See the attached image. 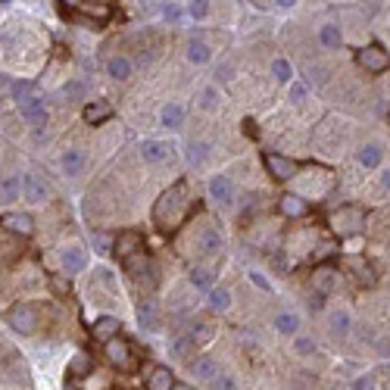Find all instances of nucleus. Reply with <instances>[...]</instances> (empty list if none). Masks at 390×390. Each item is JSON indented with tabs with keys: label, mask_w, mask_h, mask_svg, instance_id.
Returning a JSON list of instances; mask_svg holds the SVG:
<instances>
[{
	"label": "nucleus",
	"mask_w": 390,
	"mask_h": 390,
	"mask_svg": "<svg viewBox=\"0 0 390 390\" xmlns=\"http://www.w3.org/2000/svg\"><path fill=\"white\" fill-rule=\"evenodd\" d=\"M185 212H187V181L178 178L172 187H166L163 197L153 206V225H157L159 231H172V228H178V222L185 219Z\"/></svg>",
	"instance_id": "1"
},
{
	"label": "nucleus",
	"mask_w": 390,
	"mask_h": 390,
	"mask_svg": "<svg viewBox=\"0 0 390 390\" xmlns=\"http://www.w3.org/2000/svg\"><path fill=\"white\" fill-rule=\"evenodd\" d=\"M19 116L31 125V134H35V138H41V134L47 131V122H50L47 100L41 97V94H31L29 100H22V103H19Z\"/></svg>",
	"instance_id": "2"
},
{
	"label": "nucleus",
	"mask_w": 390,
	"mask_h": 390,
	"mask_svg": "<svg viewBox=\"0 0 390 390\" xmlns=\"http://www.w3.org/2000/svg\"><path fill=\"white\" fill-rule=\"evenodd\" d=\"M3 319H6V325H10L16 334H35V328H38V309L31 306V303H16V306L6 309Z\"/></svg>",
	"instance_id": "3"
},
{
	"label": "nucleus",
	"mask_w": 390,
	"mask_h": 390,
	"mask_svg": "<svg viewBox=\"0 0 390 390\" xmlns=\"http://www.w3.org/2000/svg\"><path fill=\"white\" fill-rule=\"evenodd\" d=\"M362 225H366V212L356 210V206H344L340 212L331 216V228H334V234H340V238H353V234H359Z\"/></svg>",
	"instance_id": "4"
},
{
	"label": "nucleus",
	"mask_w": 390,
	"mask_h": 390,
	"mask_svg": "<svg viewBox=\"0 0 390 390\" xmlns=\"http://www.w3.org/2000/svg\"><path fill=\"white\" fill-rule=\"evenodd\" d=\"M22 200L31 206H41L50 200V185L41 172H25L22 175Z\"/></svg>",
	"instance_id": "5"
},
{
	"label": "nucleus",
	"mask_w": 390,
	"mask_h": 390,
	"mask_svg": "<svg viewBox=\"0 0 390 390\" xmlns=\"http://www.w3.org/2000/svg\"><path fill=\"white\" fill-rule=\"evenodd\" d=\"M356 63H359L366 72L378 75V72H384L390 66V53L381 44H366V47H359V50H356Z\"/></svg>",
	"instance_id": "6"
},
{
	"label": "nucleus",
	"mask_w": 390,
	"mask_h": 390,
	"mask_svg": "<svg viewBox=\"0 0 390 390\" xmlns=\"http://www.w3.org/2000/svg\"><path fill=\"white\" fill-rule=\"evenodd\" d=\"M138 153L147 166H163V163H169V157H172V144L163 138H144L138 144Z\"/></svg>",
	"instance_id": "7"
},
{
	"label": "nucleus",
	"mask_w": 390,
	"mask_h": 390,
	"mask_svg": "<svg viewBox=\"0 0 390 390\" xmlns=\"http://www.w3.org/2000/svg\"><path fill=\"white\" fill-rule=\"evenodd\" d=\"M210 200L216 206H222V210H228V206L238 200V187H234V181L228 178L225 172H219L210 178Z\"/></svg>",
	"instance_id": "8"
},
{
	"label": "nucleus",
	"mask_w": 390,
	"mask_h": 390,
	"mask_svg": "<svg viewBox=\"0 0 390 390\" xmlns=\"http://www.w3.org/2000/svg\"><path fill=\"white\" fill-rule=\"evenodd\" d=\"M262 163H266V169H268V175H272L275 181L297 178V169H300L291 157H281V153H266V157H262Z\"/></svg>",
	"instance_id": "9"
},
{
	"label": "nucleus",
	"mask_w": 390,
	"mask_h": 390,
	"mask_svg": "<svg viewBox=\"0 0 390 390\" xmlns=\"http://www.w3.org/2000/svg\"><path fill=\"white\" fill-rule=\"evenodd\" d=\"M59 266H63V275H78L85 272L87 266V250L82 244H66L59 250Z\"/></svg>",
	"instance_id": "10"
},
{
	"label": "nucleus",
	"mask_w": 390,
	"mask_h": 390,
	"mask_svg": "<svg viewBox=\"0 0 390 390\" xmlns=\"http://www.w3.org/2000/svg\"><path fill=\"white\" fill-rule=\"evenodd\" d=\"M103 72L113 78V82H131V75H134V59L125 57V53H113V57H106Z\"/></svg>",
	"instance_id": "11"
},
{
	"label": "nucleus",
	"mask_w": 390,
	"mask_h": 390,
	"mask_svg": "<svg viewBox=\"0 0 390 390\" xmlns=\"http://www.w3.org/2000/svg\"><path fill=\"white\" fill-rule=\"evenodd\" d=\"M185 59L191 66L212 63V44L206 41V38H200V35H191V38H187V44H185Z\"/></svg>",
	"instance_id": "12"
},
{
	"label": "nucleus",
	"mask_w": 390,
	"mask_h": 390,
	"mask_svg": "<svg viewBox=\"0 0 390 390\" xmlns=\"http://www.w3.org/2000/svg\"><path fill=\"white\" fill-rule=\"evenodd\" d=\"M87 166V157L82 147H66L63 153H59V172L66 175V178H78V175L85 172Z\"/></svg>",
	"instance_id": "13"
},
{
	"label": "nucleus",
	"mask_w": 390,
	"mask_h": 390,
	"mask_svg": "<svg viewBox=\"0 0 390 390\" xmlns=\"http://www.w3.org/2000/svg\"><path fill=\"white\" fill-rule=\"evenodd\" d=\"M328 331H331L334 340H347L349 331H353V315H349L347 306H334L328 312Z\"/></svg>",
	"instance_id": "14"
},
{
	"label": "nucleus",
	"mask_w": 390,
	"mask_h": 390,
	"mask_svg": "<svg viewBox=\"0 0 390 390\" xmlns=\"http://www.w3.org/2000/svg\"><path fill=\"white\" fill-rule=\"evenodd\" d=\"M138 325L150 334H157L163 328V312H159L157 300H140L138 303Z\"/></svg>",
	"instance_id": "15"
},
{
	"label": "nucleus",
	"mask_w": 390,
	"mask_h": 390,
	"mask_svg": "<svg viewBox=\"0 0 390 390\" xmlns=\"http://www.w3.org/2000/svg\"><path fill=\"white\" fill-rule=\"evenodd\" d=\"M210 157H212V144L206 138H194V140H187V147H185V159H187V166L191 169H203L206 163H210Z\"/></svg>",
	"instance_id": "16"
},
{
	"label": "nucleus",
	"mask_w": 390,
	"mask_h": 390,
	"mask_svg": "<svg viewBox=\"0 0 390 390\" xmlns=\"http://www.w3.org/2000/svg\"><path fill=\"white\" fill-rule=\"evenodd\" d=\"M200 253H203V257H222V253H225V234L219 231L216 225H206L203 231H200Z\"/></svg>",
	"instance_id": "17"
},
{
	"label": "nucleus",
	"mask_w": 390,
	"mask_h": 390,
	"mask_svg": "<svg viewBox=\"0 0 390 390\" xmlns=\"http://www.w3.org/2000/svg\"><path fill=\"white\" fill-rule=\"evenodd\" d=\"M103 347H106V359H110L116 368H131V344L122 338V334L113 338V340H106Z\"/></svg>",
	"instance_id": "18"
},
{
	"label": "nucleus",
	"mask_w": 390,
	"mask_h": 390,
	"mask_svg": "<svg viewBox=\"0 0 390 390\" xmlns=\"http://www.w3.org/2000/svg\"><path fill=\"white\" fill-rule=\"evenodd\" d=\"M16 200H22V175L19 172L0 175V206H13Z\"/></svg>",
	"instance_id": "19"
},
{
	"label": "nucleus",
	"mask_w": 390,
	"mask_h": 390,
	"mask_svg": "<svg viewBox=\"0 0 390 390\" xmlns=\"http://www.w3.org/2000/svg\"><path fill=\"white\" fill-rule=\"evenodd\" d=\"M119 334H122V322H119L116 315H100V319L91 325V338L100 340V344H106V340L119 338Z\"/></svg>",
	"instance_id": "20"
},
{
	"label": "nucleus",
	"mask_w": 390,
	"mask_h": 390,
	"mask_svg": "<svg viewBox=\"0 0 390 390\" xmlns=\"http://www.w3.org/2000/svg\"><path fill=\"white\" fill-rule=\"evenodd\" d=\"M185 119H187V113L178 100H166L163 110H159V125H163L166 131H178L181 125H185Z\"/></svg>",
	"instance_id": "21"
},
{
	"label": "nucleus",
	"mask_w": 390,
	"mask_h": 390,
	"mask_svg": "<svg viewBox=\"0 0 390 390\" xmlns=\"http://www.w3.org/2000/svg\"><path fill=\"white\" fill-rule=\"evenodd\" d=\"M356 163L362 166V169H381V163H384V147L378 144V140H368V144H362L359 150H356Z\"/></svg>",
	"instance_id": "22"
},
{
	"label": "nucleus",
	"mask_w": 390,
	"mask_h": 390,
	"mask_svg": "<svg viewBox=\"0 0 390 390\" xmlns=\"http://www.w3.org/2000/svg\"><path fill=\"white\" fill-rule=\"evenodd\" d=\"M113 103L110 100H87L85 103V110H82V119L87 125H103L106 119H113Z\"/></svg>",
	"instance_id": "23"
},
{
	"label": "nucleus",
	"mask_w": 390,
	"mask_h": 390,
	"mask_svg": "<svg viewBox=\"0 0 390 390\" xmlns=\"http://www.w3.org/2000/svg\"><path fill=\"white\" fill-rule=\"evenodd\" d=\"M138 250H144V240H140V234L138 231H122V234H116V244H113V253H116L119 259H129L134 257Z\"/></svg>",
	"instance_id": "24"
},
{
	"label": "nucleus",
	"mask_w": 390,
	"mask_h": 390,
	"mask_svg": "<svg viewBox=\"0 0 390 390\" xmlns=\"http://www.w3.org/2000/svg\"><path fill=\"white\" fill-rule=\"evenodd\" d=\"M315 41H319L322 50H340L344 47V31H340L338 22H325L315 31Z\"/></svg>",
	"instance_id": "25"
},
{
	"label": "nucleus",
	"mask_w": 390,
	"mask_h": 390,
	"mask_svg": "<svg viewBox=\"0 0 390 390\" xmlns=\"http://www.w3.org/2000/svg\"><path fill=\"white\" fill-rule=\"evenodd\" d=\"M187 284L200 294H210L212 287H216V272L206 268V266H191L187 268Z\"/></svg>",
	"instance_id": "26"
},
{
	"label": "nucleus",
	"mask_w": 390,
	"mask_h": 390,
	"mask_svg": "<svg viewBox=\"0 0 390 390\" xmlns=\"http://www.w3.org/2000/svg\"><path fill=\"white\" fill-rule=\"evenodd\" d=\"M272 325H275V331H278L281 338H297V334L303 331V319H300L297 312H287V309L275 315Z\"/></svg>",
	"instance_id": "27"
},
{
	"label": "nucleus",
	"mask_w": 390,
	"mask_h": 390,
	"mask_svg": "<svg viewBox=\"0 0 390 390\" xmlns=\"http://www.w3.org/2000/svg\"><path fill=\"white\" fill-rule=\"evenodd\" d=\"M3 228L10 234H19V238H31L35 234V219L29 212H13V216L3 219Z\"/></svg>",
	"instance_id": "28"
},
{
	"label": "nucleus",
	"mask_w": 390,
	"mask_h": 390,
	"mask_svg": "<svg viewBox=\"0 0 390 390\" xmlns=\"http://www.w3.org/2000/svg\"><path fill=\"white\" fill-rule=\"evenodd\" d=\"M278 212L287 216V219H303L309 212V203L300 197V194H284V197L278 200Z\"/></svg>",
	"instance_id": "29"
},
{
	"label": "nucleus",
	"mask_w": 390,
	"mask_h": 390,
	"mask_svg": "<svg viewBox=\"0 0 390 390\" xmlns=\"http://www.w3.org/2000/svg\"><path fill=\"white\" fill-rule=\"evenodd\" d=\"M187 368H191V375L197 381H212L219 375V366H216V359H212V356H197L194 362H187Z\"/></svg>",
	"instance_id": "30"
},
{
	"label": "nucleus",
	"mask_w": 390,
	"mask_h": 390,
	"mask_svg": "<svg viewBox=\"0 0 390 390\" xmlns=\"http://www.w3.org/2000/svg\"><path fill=\"white\" fill-rule=\"evenodd\" d=\"M231 303H234V297H231V291H228V287H212V291L206 294V306H210L216 315L228 312Z\"/></svg>",
	"instance_id": "31"
},
{
	"label": "nucleus",
	"mask_w": 390,
	"mask_h": 390,
	"mask_svg": "<svg viewBox=\"0 0 390 390\" xmlns=\"http://www.w3.org/2000/svg\"><path fill=\"white\" fill-rule=\"evenodd\" d=\"M268 75H272L278 85H291L294 78H297V75H294V66H291V59H287V57H275L272 66H268Z\"/></svg>",
	"instance_id": "32"
},
{
	"label": "nucleus",
	"mask_w": 390,
	"mask_h": 390,
	"mask_svg": "<svg viewBox=\"0 0 390 390\" xmlns=\"http://www.w3.org/2000/svg\"><path fill=\"white\" fill-rule=\"evenodd\" d=\"M175 387V375L166 366H157L147 375V390H172Z\"/></svg>",
	"instance_id": "33"
},
{
	"label": "nucleus",
	"mask_w": 390,
	"mask_h": 390,
	"mask_svg": "<svg viewBox=\"0 0 390 390\" xmlns=\"http://www.w3.org/2000/svg\"><path fill=\"white\" fill-rule=\"evenodd\" d=\"M187 334L194 338V344H197V347H203V344H210V340L216 338V325H212L210 319H197Z\"/></svg>",
	"instance_id": "34"
},
{
	"label": "nucleus",
	"mask_w": 390,
	"mask_h": 390,
	"mask_svg": "<svg viewBox=\"0 0 390 390\" xmlns=\"http://www.w3.org/2000/svg\"><path fill=\"white\" fill-rule=\"evenodd\" d=\"M59 94L66 97V103H87V85L82 82V78H72V82H66Z\"/></svg>",
	"instance_id": "35"
},
{
	"label": "nucleus",
	"mask_w": 390,
	"mask_h": 390,
	"mask_svg": "<svg viewBox=\"0 0 390 390\" xmlns=\"http://www.w3.org/2000/svg\"><path fill=\"white\" fill-rule=\"evenodd\" d=\"M309 91H312V85H309L306 78H294V82L287 85V100H291L294 106H303L309 100Z\"/></svg>",
	"instance_id": "36"
},
{
	"label": "nucleus",
	"mask_w": 390,
	"mask_h": 390,
	"mask_svg": "<svg viewBox=\"0 0 390 390\" xmlns=\"http://www.w3.org/2000/svg\"><path fill=\"white\" fill-rule=\"evenodd\" d=\"M197 100H200V110H203V113H216L219 106H222V94H219L216 82L206 85L203 91H200V97H197Z\"/></svg>",
	"instance_id": "37"
},
{
	"label": "nucleus",
	"mask_w": 390,
	"mask_h": 390,
	"mask_svg": "<svg viewBox=\"0 0 390 390\" xmlns=\"http://www.w3.org/2000/svg\"><path fill=\"white\" fill-rule=\"evenodd\" d=\"M194 347H197V344H194L191 334H178V338L172 340V349H169V353L175 356V359H181V362H191V349H194Z\"/></svg>",
	"instance_id": "38"
},
{
	"label": "nucleus",
	"mask_w": 390,
	"mask_h": 390,
	"mask_svg": "<svg viewBox=\"0 0 390 390\" xmlns=\"http://www.w3.org/2000/svg\"><path fill=\"white\" fill-rule=\"evenodd\" d=\"M91 368H94V359H91V353H75V359L69 362V375L72 378H87L91 375Z\"/></svg>",
	"instance_id": "39"
},
{
	"label": "nucleus",
	"mask_w": 390,
	"mask_h": 390,
	"mask_svg": "<svg viewBox=\"0 0 390 390\" xmlns=\"http://www.w3.org/2000/svg\"><path fill=\"white\" fill-rule=\"evenodd\" d=\"M159 16H163L166 25H178L181 19L187 16V10H181L178 3H172V0H166V3H159Z\"/></svg>",
	"instance_id": "40"
},
{
	"label": "nucleus",
	"mask_w": 390,
	"mask_h": 390,
	"mask_svg": "<svg viewBox=\"0 0 390 390\" xmlns=\"http://www.w3.org/2000/svg\"><path fill=\"white\" fill-rule=\"evenodd\" d=\"M113 244H116V238H110V234H103V231H91V250L94 253L106 257V253H113Z\"/></svg>",
	"instance_id": "41"
},
{
	"label": "nucleus",
	"mask_w": 390,
	"mask_h": 390,
	"mask_svg": "<svg viewBox=\"0 0 390 390\" xmlns=\"http://www.w3.org/2000/svg\"><path fill=\"white\" fill-rule=\"evenodd\" d=\"M312 284H315V294H322V297H325V294H331L334 272H331V268H319V272H315V278H312Z\"/></svg>",
	"instance_id": "42"
},
{
	"label": "nucleus",
	"mask_w": 390,
	"mask_h": 390,
	"mask_svg": "<svg viewBox=\"0 0 390 390\" xmlns=\"http://www.w3.org/2000/svg\"><path fill=\"white\" fill-rule=\"evenodd\" d=\"M353 272H356V281H359V284H366V287L375 284V268L368 266V262L353 259Z\"/></svg>",
	"instance_id": "43"
},
{
	"label": "nucleus",
	"mask_w": 390,
	"mask_h": 390,
	"mask_svg": "<svg viewBox=\"0 0 390 390\" xmlns=\"http://www.w3.org/2000/svg\"><path fill=\"white\" fill-rule=\"evenodd\" d=\"M10 94H13V100H16V106H19L22 100H29L31 94H38V91H35V85H31V82H13Z\"/></svg>",
	"instance_id": "44"
},
{
	"label": "nucleus",
	"mask_w": 390,
	"mask_h": 390,
	"mask_svg": "<svg viewBox=\"0 0 390 390\" xmlns=\"http://www.w3.org/2000/svg\"><path fill=\"white\" fill-rule=\"evenodd\" d=\"M187 16H191L194 22H203V19L210 16V0H191V3H187Z\"/></svg>",
	"instance_id": "45"
},
{
	"label": "nucleus",
	"mask_w": 390,
	"mask_h": 390,
	"mask_svg": "<svg viewBox=\"0 0 390 390\" xmlns=\"http://www.w3.org/2000/svg\"><path fill=\"white\" fill-rule=\"evenodd\" d=\"M210 390H240V387H238V378H234V375L219 372L216 378L210 381Z\"/></svg>",
	"instance_id": "46"
},
{
	"label": "nucleus",
	"mask_w": 390,
	"mask_h": 390,
	"mask_svg": "<svg viewBox=\"0 0 390 390\" xmlns=\"http://www.w3.org/2000/svg\"><path fill=\"white\" fill-rule=\"evenodd\" d=\"M315 349H319V347H315V340H312V338H306L303 331H300L297 338H294V353H297V356H312Z\"/></svg>",
	"instance_id": "47"
},
{
	"label": "nucleus",
	"mask_w": 390,
	"mask_h": 390,
	"mask_svg": "<svg viewBox=\"0 0 390 390\" xmlns=\"http://www.w3.org/2000/svg\"><path fill=\"white\" fill-rule=\"evenodd\" d=\"M247 278H250V284L259 287L262 294H272V281H268L266 272H259V268H250V272H247Z\"/></svg>",
	"instance_id": "48"
},
{
	"label": "nucleus",
	"mask_w": 390,
	"mask_h": 390,
	"mask_svg": "<svg viewBox=\"0 0 390 390\" xmlns=\"http://www.w3.org/2000/svg\"><path fill=\"white\" fill-rule=\"evenodd\" d=\"M50 287L57 297H66L69 294V275H50Z\"/></svg>",
	"instance_id": "49"
},
{
	"label": "nucleus",
	"mask_w": 390,
	"mask_h": 390,
	"mask_svg": "<svg viewBox=\"0 0 390 390\" xmlns=\"http://www.w3.org/2000/svg\"><path fill=\"white\" fill-rule=\"evenodd\" d=\"M231 72H234V66H231V63H222L219 69H216V82H219V85L231 82Z\"/></svg>",
	"instance_id": "50"
},
{
	"label": "nucleus",
	"mask_w": 390,
	"mask_h": 390,
	"mask_svg": "<svg viewBox=\"0 0 390 390\" xmlns=\"http://www.w3.org/2000/svg\"><path fill=\"white\" fill-rule=\"evenodd\" d=\"M97 281H100V284H106L110 291H116V278H113L110 268H100V272H97Z\"/></svg>",
	"instance_id": "51"
},
{
	"label": "nucleus",
	"mask_w": 390,
	"mask_h": 390,
	"mask_svg": "<svg viewBox=\"0 0 390 390\" xmlns=\"http://www.w3.org/2000/svg\"><path fill=\"white\" fill-rule=\"evenodd\" d=\"M353 390H375V381H372V378H359V381L353 384Z\"/></svg>",
	"instance_id": "52"
},
{
	"label": "nucleus",
	"mask_w": 390,
	"mask_h": 390,
	"mask_svg": "<svg viewBox=\"0 0 390 390\" xmlns=\"http://www.w3.org/2000/svg\"><path fill=\"white\" fill-rule=\"evenodd\" d=\"M381 187L390 194V166H384V169H381Z\"/></svg>",
	"instance_id": "53"
},
{
	"label": "nucleus",
	"mask_w": 390,
	"mask_h": 390,
	"mask_svg": "<svg viewBox=\"0 0 390 390\" xmlns=\"http://www.w3.org/2000/svg\"><path fill=\"white\" fill-rule=\"evenodd\" d=\"M297 3H300V0H275V6H278V10H294Z\"/></svg>",
	"instance_id": "54"
},
{
	"label": "nucleus",
	"mask_w": 390,
	"mask_h": 390,
	"mask_svg": "<svg viewBox=\"0 0 390 390\" xmlns=\"http://www.w3.org/2000/svg\"><path fill=\"white\" fill-rule=\"evenodd\" d=\"M172 390H197V387H191V384H175Z\"/></svg>",
	"instance_id": "55"
},
{
	"label": "nucleus",
	"mask_w": 390,
	"mask_h": 390,
	"mask_svg": "<svg viewBox=\"0 0 390 390\" xmlns=\"http://www.w3.org/2000/svg\"><path fill=\"white\" fill-rule=\"evenodd\" d=\"M6 3H10V0H0V6H6Z\"/></svg>",
	"instance_id": "56"
},
{
	"label": "nucleus",
	"mask_w": 390,
	"mask_h": 390,
	"mask_svg": "<svg viewBox=\"0 0 390 390\" xmlns=\"http://www.w3.org/2000/svg\"><path fill=\"white\" fill-rule=\"evenodd\" d=\"M387 119H390V110H387Z\"/></svg>",
	"instance_id": "57"
}]
</instances>
